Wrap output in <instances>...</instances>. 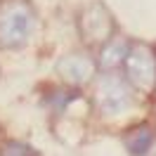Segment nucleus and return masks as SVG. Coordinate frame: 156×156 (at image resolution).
I'll list each match as a JSON object with an SVG mask.
<instances>
[{"instance_id": "1", "label": "nucleus", "mask_w": 156, "mask_h": 156, "mask_svg": "<svg viewBox=\"0 0 156 156\" xmlns=\"http://www.w3.org/2000/svg\"><path fill=\"white\" fill-rule=\"evenodd\" d=\"M33 29V10L26 2L12 0L0 7V45L17 48L29 38Z\"/></svg>"}, {"instance_id": "2", "label": "nucleus", "mask_w": 156, "mask_h": 156, "mask_svg": "<svg viewBox=\"0 0 156 156\" xmlns=\"http://www.w3.org/2000/svg\"><path fill=\"white\" fill-rule=\"evenodd\" d=\"M126 71L137 90L151 92L156 88V52L144 43H135L126 50Z\"/></svg>"}, {"instance_id": "3", "label": "nucleus", "mask_w": 156, "mask_h": 156, "mask_svg": "<svg viewBox=\"0 0 156 156\" xmlns=\"http://www.w3.org/2000/svg\"><path fill=\"white\" fill-rule=\"evenodd\" d=\"M99 109L104 114H121L130 107V90L123 80H118L114 76H107L102 83H99Z\"/></svg>"}, {"instance_id": "4", "label": "nucleus", "mask_w": 156, "mask_h": 156, "mask_svg": "<svg viewBox=\"0 0 156 156\" xmlns=\"http://www.w3.org/2000/svg\"><path fill=\"white\" fill-rule=\"evenodd\" d=\"M57 69H59V73L66 78V80H71V83H83L92 73V64L85 57H76V55L62 59L57 64Z\"/></svg>"}, {"instance_id": "5", "label": "nucleus", "mask_w": 156, "mask_h": 156, "mask_svg": "<svg viewBox=\"0 0 156 156\" xmlns=\"http://www.w3.org/2000/svg\"><path fill=\"white\" fill-rule=\"evenodd\" d=\"M151 142H154V133H151L149 126H142V128H137V130H133V135L126 140L128 149L135 156H144L147 151H149Z\"/></svg>"}, {"instance_id": "6", "label": "nucleus", "mask_w": 156, "mask_h": 156, "mask_svg": "<svg viewBox=\"0 0 156 156\" xmlns=\"http://www.w3.org/2000/svg\"><path fill=\"white\" fill-rule=\"evenodd\" d=\"M2 156H36V151H33L31 147L21 144V142H7Z\"/></svg>"}]
</instances>
